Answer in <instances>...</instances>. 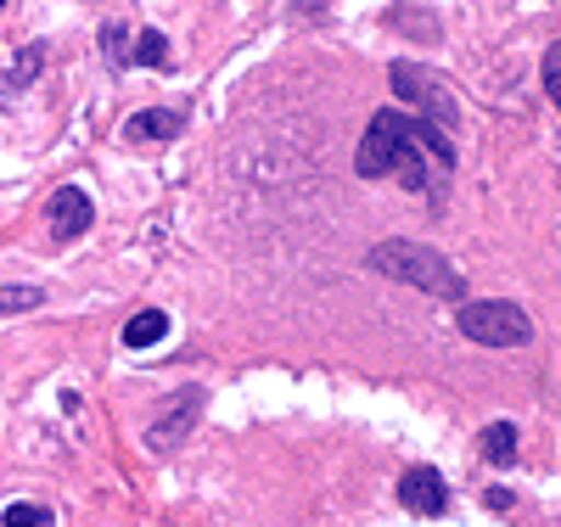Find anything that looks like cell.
Segmentation results:
<instances>
[{
  "mask_svg": "<svg viewBox=\"0 0 561 527\" xmlns=\"http://www.w3.org/2000/svg\"><path fill=\"white\" fill-rule=\"evenodd\" d=\"M455 135H444L438 124L415 118L404 107H382L370 118L359 152H354V174L359 180H399L404 191L427 203H444L449 197V180H455Z\"/></svg>",
  "mask_w": 561,
  "mask_h": 527,
  "instance_id": "1",
  "label": "cell"
},
{
  "mask_svg": "<svg viewBox=\"0 0 561 527\" xmlns=\"http://www.w3.org/2000/svg\"><path fill=\"white\" fill-rule=\"evenodd\" d=\"M365 264L388 275V280H404L415 286V293L427 298H444V303H466V275L427 242H410V236H388V242H377L365 253Z\"/></svg>",
  "mask_w": 561,
  "mask_h": 527,
  "instance_id": "2",
  "label": "cell"
},
{
  "mask_svg": "<svg viewBox=\"0 0 561 527\" xmlns=\"http://www.w3.org/2000/svg\"><path fill=\"white\" fill-rule=\"evenodd\" d=\"M460 337H472L483 348H528L534 343V320L523 303L511 298H483V303H460L455 309Z\"/></svg>",
  "mask_w": 561,
  "mask_h": 527,
  "instance_id": "3",
  "label": "cell"
},
{
  "mask_svg": "<svg viewBox=\"0 0 561 527\" xmlns=\"http://www.w3.org/2000/svg\"><path fill=\"white\" fill-rule=\"evenodd\" d=\"M388 84H393V95H399V102L421 107L415 118H427V124H438L444 135H455V124H460V107H455V95H449V84H444L438 73H427L421 62H393V68H388Z\"/></svg>",
  "mask_w": 561,
  "mask_h": 527,
  "instance_id": "4",
  "label": "cell"
},
{
  "mask_svg": "<svg viewBox=\"0 0 561 527\" xmlns=\"http://www.w3.org/2000/svg\"><path fill=\"white\" fill-rule=\"evenodd\" d=\"M90 225H96V203H90V191L57 185L51 197H45V230H51L57 248H73Z\"/></svg>",
  "mask_w": 561,
  "mask_h": 527,
  "instance_id": "5",
  "label": "cell"
},
{
  "mask_svg": "<svg viewBox=\"0 0 561 527\" xmlns=\"http://www.w3.org/2000/svg\"><path fill=\"white\" fill-rule=\"evenodd\" d=\"M197 421H203V388H180L174 410H163V415L147 426V449H152V455L180 449L185 438H192V426H197Z\"/></svg>",
  "mask_w": 561,
  "mask_h": 527,
  "instance_id": "6",
  "label": "cell"
},
{
  "mask_svg": "<svg viewBox=\"0 0 561 527\" xmlns=\"http://www.w3.org/2000/svg\"><path fill=\"white\" fill-rule=\"evenodd\" d=\"M399 505L410 516H444L449 511V483L438 477V466H410L399 477Z\"/></svg>",
  "mask_w": 561,
  "mask_h": 527,
  "instance_id": "7",
  "label": "cell"
},
{
  "mask_svg": "<svg viewBox=\"0 0 561 527\" xmlns=\"http://www.w3.org/2000/svg\"><path fill=\"white\" fill-rule=\"evenodd\" d=\"M185 129V113L180 107H140L124 118V135L129 140H174Z\"/></svg>",
  "mask_w": 561,
  "mask_h": 527,
  "instance_id": "8",
  "label": "cell"
},
{
  "mask_svg": "<svg viewBox=\"0 0 561 527\" xmlns=\"http://www.w3.org/2000/svg\"><path fill=\"white\" fill-rule=\"evenodd\" d=\"M169 62H174L169 34H158V28H135V34H129V57H124V68H169Z\"/></svg>",
  "mask_w": 561,
  "mask_h": 527,
  "instance_id": "9",
  "label": "cell"
},
{
  "mask_svg": "<svg viewBox=\"0 0 561 527\" xmlns=\"http://www.w3.org/2000/svg\"><path fill=\"white\" fill-rule=\"evenodd\" d=\"M39 68H45V45H39V39L18 45V57H12V68L0 73V95H18V90H28V84L39 79Z\"/></svg>",
  "mask_w": 561,
  "mask_h": 527,
  "instance_id": "10",
  "label": "cell"
},
{
  "mask_svg": "<svg viewBox=\"0 0 561 527\" xmlns=\"http://www.w3.org/2000/svg\"><path fill=\"white\" fill-rule=\"evenodd\" d=\"M163 337H169V314L163 309H140L124 325V348H158Z\"/></svg>",
  "mask_w": 561,
  "mask_h": 527,
  "instance_id": "11",
  "label": "cell"
},
{
  "mask_svg": "<svg viewBox=\"0 0 561 527\" xmlns=\"http://www.w3.org/2000/svg\"><path fill=\"white\" fill-rule=\"evenodd\" d=\"M517 438H523L517 421H489L483 426V460L489 466H511V460H517V449H523Z\"/></svg>",
  "mask_w": 561,
  "mask_h": 527,
  "instance_id": "12",
  "label": "cell"
},
{
  "mask_svg": "<svg viewBox=\"0 0 561 527\" xmlns=\"http://www.w3.org/2000/svg\"><path fill=\"white\" fill-rule=\"evenodd\" d=\"M45 303V286H0V314H34Z\"/></svg>",
  "mask_w": 561,
  "mask_h": 527,
  "instance_id": "13",
  "label": "cell"
},
{
  "mask_svg": "<svg viewBox=\"0 0 561 527\" xmlns=\"http://www.w3.org/2000/svg\"><path fill=\"white\" fill-rule=\"evenodd\" d=\"M57 516L45 511V505H34V500H12L7 511H0V527H51Z\"/></svg>",
  "mask_w": 561,
  "mask_h": 527,
  "instance_id": "14",
  "label": "cell"
},
{
  "mask_svg": "<svg viewBox=\"0 0 561 527\" xmlns=\"http://www.w3.org/2000/svg\"><path fill=\"white\" fill-rule=\"evenodd\" d=\"M129 34H135V28H124V23H107V28H102V57H107V68H124Z\"/></svg>",
  "mask_w": 561,
  "mask_h": 527,
  "instance_id": "15",
  "label": "cell"
},
{
  "mask_svg": "<svg viewBox=\"0 0 561 527\" xmlns=\"http://www.w3.org/2000/svg\"><path fill=\"white\" fill-rule=\"evenodd\" d=\"M545 90H550V102L561 107V39L545 51Z\"/></svg>",
  "mask_w": 561,
  "mask_h": 527,
  "instance_id": "16",
  "label": "cell"
},
{
  "mask_svg": "<svg viewBox=\"0 0 561 527\" xmlns=\"http://www.w3.org/2000/svg\"><path fill=\"white\" fill-rule=\"evenodd\" d=\"M0 7H7V0H0Z\"/></svg>",
  "mask_w": 561,
  "mask_h": 527,
  "instance_id": "17",
  "label": "cell"
}]
</instances>
